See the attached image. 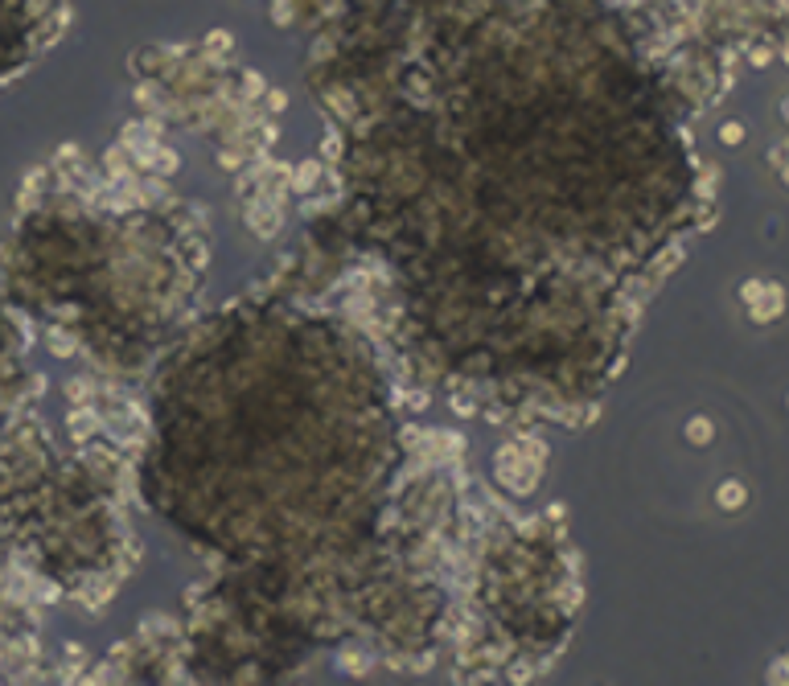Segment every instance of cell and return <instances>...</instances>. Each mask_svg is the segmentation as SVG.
I'll return each instance as SVG.
<instances>
[{
  "instance_id": "6da1fadb",
  "label": "cell",
  "mask_w": 789,
  "mask_h": 686,
  "mask_svg": "<svg viewBox=\"0 0 789 686\" xmlns=\"http://www.w3.org/2000/svg\"><path fill=\"white\" fill-rule=\"evenodd\" d=\"M539 468H543V464H534V460L526 457L523 444H502L497 457H493V473H497V481H502L510 493H518V498H526V493L539 485Z\"/></svg>"
},
{
  "instance_id": "7a4b0ae2",
  "label": "cell",
  "mask_w": 789,
  "mask_h": 686,
  "mask_svg": "<svg viewBox=\"0 0 789 686\" xmlns=\"http://www.w3.org/2000/svg\"><path fill=\"white\" fill-rule=\"evenodd\" d=\"M251 227H255V234H276L280 230V202H267L263 197V206H251Z\"/></svg>"
},
{
  "instance_id": "3957f363",
  "label": "cell",
  "mask_w": 789,
  "mask_h": 686,
  "mask_svg": "<svg viewBox=\"0 0 789 686\" xmlns=\"http://www.w3.org/2000/svg\"><path fill=\"white\" fill-rule=\"evenodd\" d=\"M777 313H781V288L765 284V292L752 300V317H756V320H773Z\"/></svg>"
},
{
  "instance_id": "277c9868",
  "label": "cell",
  "mask_w": 789,
  "mask_h": 686,
  "mask_svg": "<svg viewBox=\"0 0 789 686\" xmlns=\"http://www.w3.org/2000/svg\"><path fill=\"white\" fill-rule=\"evenodd\" d=\"M744 498H748V493H744V485H740V481H724V485H719V493H715V502L724 505V509H740V505H744Z\"/></svg>"
},
{
  "instance_id": "5b68a950",
  "label": "cell",
  "mask_w": 789,
  "mask_h": 686,
  "mask_svg": "<svg viewBox=\"0 0 789 686\" xmlns=\"http://www.w3.org/2000/svg\"><path fill=\"white\" fill-rule=\"evenodd\" d=\"M99 423H103V419H95V411H87V407H83V411H70V432H74V440H87Z\"/></svg>"
},
{
  "instance_id": "8992f818",
  "label": "cell",
  "mask_w": 789,
  "mask_h": 686,
  "mask_svg": "<svg viewBox=\"0 0 789 686\" xmlns=\"http://www.w3.org/2000/svg\"><path fill=\"white\" fill-rule=\"evenodd\" d=\"M317 177H321V165H317V161H305V165L292 173V181H296V189H301V193H308V189L317 185Z\"/></svg>"
},
{
  "instance_id": "52a82bcc",
  "label": "cell",
  "mask_w": 789,
  "mask_h": 686,
  "mask_svg": "<svg viewBox=\"0 0 789 686\" xmlns=\"http://www.w3.org/2000/svg\"><path fill=\"white\" fill-rule=\"evenodd\" d=\"M45 341H49V354H58V358H70V354H74V341H70L62 329H49Z\"/></svg>"
},
{
  "instance_id": "ba28073f",
  "label": "cell",
  "mask_w": 789,
  "mask_h": 686,
  "mask_svg": "<svg viewBox=\"0 0 789 686\" xmlns=\"http://www.w3.org/2000/svg\"><path fill=\"white\" fill-rule=\"evenodd\" d=\"M687 440H691V444H707V440H711V419L695 415V419L687 423Z\"/></svg>"
},
{
  "instance_id": "9c48e42d",
  "label": "cell",
  "mask_w": 789,
  "mask_h": 686,
  "mask_svg": "<svg viewBox=\"0 0 789 686\" xmlns=\"http://www.w3.org/2000/svg\"><path fill=\"white\" fill-rule=\"evenodd\" d=\"M66 399H70V403H87V399H90V382H87V378L66 382Z\"/></svg>"
},
{
  "instance_id": "30bf717a",
  "label": "cell",
  "mask_w": 789,
  "mask_h": 686,
  "mask_svg": "<svg viewBox=\"0 0 789 686\" xmlns=\"http://www.w3.org/2000/svg\"><path fill=\"white\" fill-rule=\"evenodd\" d=\"M234 46V38L226 33V29H214L210 38H206V54H222V49H230Z\"/></svg>"
},
{
  "instance_id": "8fae6325",
  "label": "cell",
  "mask_w": 789,
  "mask_h": 686,
  "mask_svg": "<svg viewBox=\"0 0 789 686\" xmlns=\"http://www.w3.org/2000/svg\"><path fill=\"white\" fill-rule=\"evenodd\" d=\"M719 140H724V144H740V140H744V128H740V124H724V128H719Z\"/></svg>"
},
{
  "instance_id": "7c38bea8",
  "label": "cell",
  "mask_w": 789,
  "mask_h": 686,
  "mask_svg": "<svg viewBox=\"0 0 789 686\" xmlns=\"http://www.w3.org/2000/svg\"><path fill=\"white\" fill-rule=\"evenodd\" d=\"M321 152H325L329 161H337V152H342V140H337V136H325V144H321Z\"/></svg>"
},
{
  "instance_id": "4fadbf2b",
  "label": "cell",
  "mask_w": 789,
  "mask_h": 686,
  "mask_svg": "<svg viewBox=\"0 0 789 686\" xmlns=\"http://www.w3.org/2000/svg\"><path fill=\"white\" fill-rule=\"evenodd\" d=\"M760 292H765V284H760V279H748V284H744V292H740V296H744L748 304H752V300H756Z\"/></svg>"
},
{
  "instance_id": "5bb4252c",
  "label": "cell",
  "mask_w": 789,
  "mask_h": 686,
  "mask_svg": "<svg viewBox=\"0 0 789 686\" xmlns=\"http://www.w3.org/2000/svg\"><path fill=\"white\" fill-rule=\"evenodd\" d=\"M452 411H461V415H473V411H477V407H473L469 399H452Z\"/></svg>"
},
{
  "instance_id": "9a60e30c",
  "label": "cell",
  "mask_w": 789,
  "mask_h": 686,
  "mask_svg": "<svg viewBox=\"0 0 789 686\" xmlns=\"http://www.w3.org/2000/svg\"><path fill=\"white\" fill-rule=\"evenodd\" d=\"M781 111H786V120H789V99H786V103H781Z\"/></svg>"
}]
</instances>
